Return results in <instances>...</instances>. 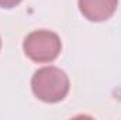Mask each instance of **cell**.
<instances>
[{
    "label": "cell",
    "mask_w": 121,
    "mask_h": 120,
    "mask_svg": "<svg viewBox=\"0 0 121 120\" xmlns=\"http://www.w3.org/2000/svg\"><path fill=\"white\" fill-rule=\"evenodd\" d=\"M118 6V0H79V10L89 21L108 20Z\"/></svg>",
    "instance_id": "obj_3"
},
{
    "label": "cell",
    "mask_w": 121,
    "mask_h": 120,
    "mask_svg": "<svg viewBox=\"0 0 121 120\" xmlns=\"http://www.w3.org/2000/svg\"><path fill=\"white\" fill-rule=\"evenodd\" d=\"M23 48L26 55L31 61L38 64H45V62H52L58 58L62 50V42L59 35L54 31L37 30L26 37Z\"/></svg>",
    "instance_id": "obj_2"
},
{
    "label": "cell",
    "mask_w": 121,
    "mask_h": 120,
    "mask_svg": "<svg viewBox=\"0 0 121 120\" xmlns=\"http://www.w3.org/2000/svg\"><path fill=\"white\" fill-rule=\"evenodd\" d=\"M0 47H1V41H0Z\"/></svg>",
    "instance_id": "obj_5"
},
{
    "label": "cell",
    "mask_w": 121,
    "mask_h": 120,
    "mask_svg": "<svg viewBox=\"0 0 121 120\" xmlns=\"http://www.w3.org/2000/svg\"><path fill=\"white\" fill-rule=\"evenodd\" d=\"M21 0H0V7L3 9H13L17 4H20Z\"/></svg>",
    "instance_id": "obj_4"
},
{
    "label": "cell",
    "mask_w": 121,
    "mask_h": 120,
    "mask_svg": "<svg viewBox=\"0 0 121 120\" xmlns=\"http://www.w3.org/2000/svg\"><path fill=\"white\" fill-rule=\"evenodd\" d=\"M69 78L56 66H44L38 69L31 79L34 95L47 103H56L66 97L69 92Z\"/></svg>",
    "instance_id": "obj_1"
}]
</instances>
